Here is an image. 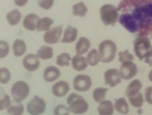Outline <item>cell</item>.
I'll return each mask as SVG.
<instances>
[{"mask_svg": "<svg viewBox=\"0 0 152 115\" xmlns=\"http://www.w3.org/2000/svg\"><path fill=\"white\" fill-rule=\"evenodd\" d=\"M128 10L119 16V22L132 33L145 36L152 30V0H123L118 11Z\"/></svg>", "mask_w": 152, "mask_h": 115, "instance_id": "obj_1", "label": "cell"}, {"mask_svg": "<svg viewBox=\"0 0 152 115\" xmlns=\"http://www.w3.org/2000/svg\"><path fill=\"white\" fill-rule=\"evenodd\" d=\"M99 50L101 61L107 63L114 60L117 48L114 42L106 40L101 43L99 46Z\"/></svg>", "mask_w": 152, "mask_h": 115, "instance_id": "obj_2", "label": "cell"}, {"mask_svg": "<svg viewBox=\"0 0 152 115\" xmlns=\"http://www.w3.org/2000/svg\"><path fill=\"white\" fill-rule=\"evenodd\" d=\"M67 103L70 111L75 114L85 113L89 108V105L83 97L72 93L67 98Z\"/></svg>", "mask_w": 152, "mask_h": 115, "instance_id": "obj_3", "label": "cell"}, {"mask_svg": "<svg viewBox=\"0 0 152 115\" xmlns=\"http://www.w3.org/2000/svg\"><path fill=\"white\" fill-rule=\"evenodd\" d=\"M102 21L106 26H114L117 21L119 13L116 7L111 4H106L100 9Z\"/></svg>", "mask_w": 152, "mask_h": 115, "instance_id": "obj_4", "label": "cell"}, {"mask_svg": "<svg viewBox=\"0 0 152 115\" xmlns=\"http://www.w3.org/2000/svg\"><path fill=\"white\" fill-rule=\"evenodd\" d=\"M151 48L150 39L147 37H139L134 42L135 53L140 61L143 60Z\"/></svg>", "mask_w": 152, "mask_h": 115, "instance_id": "obj_5", "label": "cell"}, {"mask_svg": "<svg viewBox=\"0 0 152 115\" xmlns=\"http://www.w3.org/2000/svg\"><path fill=\"white\" fill-rule=\"evenodd\" d=\"M29 86L24 81L16 82L12 87V95L15 100L19 102L25 99L29 94Z\"/></svg>", "mask_w": 152, "mask_h": 115, "instance_id": "obj_6", "label": "cell"}, {"mask_svg": "<svg viewBox=\"0 0 152 115\" xmlns=\"http://www.w3.org/2000/svg\"><path fill=\"white\" fill-rule=\"evenodd\" d=\"M46 107L44 100L38 96H35L27 104V111L31 115H39L45 112Z\"/></svg>", "mask_w": 152, "mask_h": 115, "instance_id": "obj_7", "label": "cell"}, {"mask_svg": "<svg viewBox=\"0 0 152 115\" xmlns=\"http://www.w3.org/2000/svg\"><path fill=\"white\" fill-rule=\"evenodd\" d=\"M74 88L79 92H85L89 90L92 86L91 78L86 75H79L74 80Z\"/></svg>", "mask_w": 152, "mask_h": 115, "instance_id": "obj_8", "label": "cell"}, {"mask_svg": "<svg viewBox=\"0 0 152 115\" xmlns=\"http://www.w3.org/2000/svg\"><path fill=\"white\" fill-rule=\"evenodd\" d=\"M120 72L122 78L126 80H130L137 74L138 68L132 62H126L122 63Z\"/></svg>", "mask_w": 152, "mask_h": 115, "instance_id": "obj_9", "label": "cell"}, {"mask_svg": "<svg viewBox=\"0 0 152 115\" xmlns=\"http://www.w3.org/2000/svg\"><path fill=\"white\" fill-rule=\"evenodd\" d=\"M63 28L62 26L54 27L47 31L44 36V41L49 44H54L59 42L62 35Z\"/></svg>", "mask_w": 152, "mask_h": 115, "instance_id": "obj_10", "label": "cell"}, {"mask_svg": "<svg viewBox=\"0 0 152 115\" xmlns=\"http://www.w3.org/2000/svg\"><path fill=\"white\" fill-rule=\"evenodd\" d=\"M104 76L105 83L111 87H115L121 82L122 77L117 69L108 70L104 73Z\"/></svg>", "mask_w": 152, "mask_h": 115, "instance_id": "obj_11", "label": "cell"}, {"mask_svg": "<svg viewBox=\"0 0 152 115\" xmlns=\"http://www.w3.org/2000/svg\"><path fill=\"white\" fill-rule=\"evenodd\" d=\"M37 55L34 54H28L26 56L23 61L24 68L28 71H34L38 69L40 66V62Z\"/></svg>", "mask_w": 152, "mask_h": 115, "instance_id": "obj_12", "label": "cell"}, {"mask_svg": "<svg viewBox=\"0 0 152 115\" xmlns=\"http://www.w3.org/2000/svg\"><path fill=\"white\" fill-rule=\"evenodd\" d=\"M70 89L68 83L65 81H59L55 84L52 87V92L56 96H65Z\"/></svg>", "mask_w": 152, "mask_h": 115, "instance_id": "obj_13", "label": "cell"}, {"mask_svg": "<svg viewBox=\"0 0 152 115\" xmlns=\"http://www.w3.org/2000/svg\"><path fill=\"white\" fill-rule=\"evenodd\" d=\"M60 75V71L56 67H48L44 72V78L46 82H53L59 78Z\"/></svg>", "mask_w": 152, "mask_h": 115, "instance_id": "obj_14", "label": "cell"}, {"mask_svg": "<svg viewBox=\"0 0 152 115\" xmlns=\"http://www.w3.org/2000/svg\"><path fill=\"white\" fill-rule=\"evenodd\" d=\"M39 17L35 14H30L26 16L23 20V26L27 30L35 31L37 28Z\"/></svg>", "mask_w": 152, "mask_h": 115, "instance_id": "obj_15", "label": "cell"}, {"mask_svg": "<svg viewBox=\"0 0 152 115\" xmlns=\"http://www.w3.org/2000/svg\"><path fill=\"white\" fill-rule=\"evenodd\" d=\"M78 35V30L74 27L69 26L65 29L63 38L61 42L64 43H71L76 40Z\"/></svg>", "mask_w": 152, "mask_h": 115, "instance_id": "obj_16", "label": "cell"}, {"mask_svg": "<svg viewBox=\"0 0 152 115\" xmlns=\"http://www.w3.org/2000/svg\"><path fill=\"white\" fill-rule=\"evenodd\" d=\"M72 63L73 68L77 71H83L87 67V60L83 56H75L72 59Z\"/></svg>", "mask_w": 152, "mask_h": 115, "instance_id": "obj_17", "label": "cell"}, {"mask_svg": "<svg viewBox=\"0 0 152 115\" xmlns=\"http://www.w3.org/2000/svg\"><path fill=\"white\" fill-rule=\"evenodd\" d=\"M114 111V106L111 101L106 100L100 103L98 107V112L100 115H112Z\"/></svg>", "mask_w": 152, "mask_h": 115, "instance_id": "obj_18", "label": "cell"}, {"mask_svg": "<svg viewBox=\"0 0 152 115\" xmlns=\"http://www.w3.org/2000/svg\"><path fill=\"white\" fill-rule=\"evenodd\" d=\"M90 47V42L89 40L85 37H81L76 44V52L79 55L84 54L89 50Z\"/></svg>", "mask_w": 152, "mask_h": 115, "instance_id": "obj_19", "label": "cell"}, {"mask_svg": "<svg viewBox=\"0 0 152 115\" xmlns=\"http://www.w3.org/2000/svg\"><path fill=\"white\" fill-rule=\"evenodd\" d=\"M26 45L24 41L17 39L15 41L13 45V52L16 57H20L23 55L26 51Z\"/></svg>", "mask_w": 152, "mask_h": 115, "instance_id": "obj_20", "label": "cell"}, {"mask_svg": "<svg viewBox=\"0 0 152 115\" xmlns=\"http://www.w3.org/2000/svg\"><path fill=\"white\" fill-rule=\"evenodd\" d=\"M7 112L11 115H22L24 112V106L21 102L14 99L12 102L10 107L7 110Z\"/></svg>", "mask_w": 152, "mask_h": 115, "instance_id": "obj_21", "label": "cell"}, {"mask_svg": "<svg viewBox=\"0 0 152 115\" xmlns=\"http://www.w3.org/2000/svg\"><path fill=\"white\" fill-rule=\"evenodd\" d=\"M142 88V83L138 79H135L129 84L127 91L126 95L128 97L131 96L132 95H134L135 94L139 92Z\"/></svg>", "mask_w": 152, "mask_h": 115, "instance_id": "obj_22", "label": "cell"}, {"mask_svg": "<svg viewBox=\"0 0 152 115\" xmlns=\"http://www.w3.org/2000/svg\"><path fill=\"white\" fill-rule=\"evenodd\" d=\"M116 111L122 114H127L129 112V105L124 98H119L116 100L115 104Z\"/></svg>", "mask_w": 152, "mask_h": 115, "instance_id": "obj_23", "label": "cell"}, {"mask_svg": "<svg viewBox=\"0 0 152 115\" xmlns=\"http://www.w3.org/2000/svg\"><path fill=\"white\" fill-rule=\"evenodd\" d=\"M37 55L43 60H48L52 58L53 56V49L50 47L43 46L39 49Z\"/></svg>", "mask_w": 152, "mask_h": 115, "instance_id": "obj_24", "label": "cell"}, {"mask_svg": "<svg viewBox=\"0 0 152 115\" xmlns=\"http://www.w3.org/2000/svg\"><path fill=\"white\" fill-rule=\"evenodd\" d=\"M54 23V21L49 18H43L40 19L37 24V30L39 32L47 31L50 29L51 26Z\"/></svg>", "mask_w": 152, "mask_h": 115, "instance_id": "obj_25", "label": "cell"}, {"mask_svg": "<svg viewBox=\"0 0 152 115\" xmlns=\"http://www.w3.org/2000/svg\"><path fill=\"white\" fill-rule=\"evenodd\" d=\"M6 17L8 23L11 25L14 26L17 25L20 22L22 16L18 10L15 9L7 15Z\"/></svg>", "mask_w": 152, "mask_h": 115, "instance_id": "obj_26", "label": "cell"}, {"mask_svg": "<svg viewBox=\"0 0 152 115\" xmlns=\"http://www.w3.org/2000/svg\"><path fill=\"white\" fill-rule=\"evenodd\" d=\"M73 14L75 16H79L84 17L87 13L88 9L83 2H80L73 6Z\"/></svg>", "mask_w": 152, "mask_h": 115, "instance_id": "obj_27", "label": "cell"}, {"mask_svg": "<svg viewBox=\"0 0 152 115\" xmlns=\"http://www.w3.org/2000/svg\"><path fill=\"white\" fill-rule=\"evenodd\" d=\"M132 105L135 108H139L142 106L144 103V99L142 94L140 92L135 94L128 97Z\"/></svg>", "mask_w": 152, "mask_h": 115, "instance_id": "obj_28", "label": "cell"}, {"mask_svg": "<svg viewBox=\"0 0 152 115\" xmlns=\"http://www.w3.org/2000/svg\"><path fill=\"white\" fill-rule=\"evenodd\" d=\"M87 62L92 66H95L99 63L100 61V55L96 49H92L87 55Z\"/></svg>", "mask_w": 152, "mask_h": 115, "instance_id": "obj_29", "label": "cell"}, {"mask_svg": "<svg viewBox=\"0 0 152 115\" xmlns=\"http://www.w3.org/2000/svg\"><path fill=\"white\" fill-rule=\"evenodd\" d=\"M108 90V89L103 88H99L95 89L93 94L94 99L95 102L100 103L104 101V100L105 99L106 94Z\"/></svg>", "mask_w": 152, "mask_h": 115, "instance_id": "obj_30", "label": "cell"}, {"mask_svg": "<svg viewBox=\"0 0 152 115\" xmlns=\"http://www.w3.org/2000/svg\"><path fill=\"white\" fill-rule=\"evenodd\" d=\"M70 55L68 53H62L59 55L57 59V64L61 67L69 66L70 61L71 60Z\"/></svg>", "mask_w": 152, "mask_h": 115, "instance_id": "obj_31", "label": "cell"}, {"mask_svg": "<svg viewBox=\"0 0 152 115\" xmlns=\"http://www.w3.org/2000/svg\"><path fill=\"white\" fill-rule=\"evenodd\" d=\"M119 55V61L121 63L128 61H132L134 60V56L132 54L127 50L124 52H121L118 54Z\"/></svg>", "mask_w": 152, "mask_h": 115, "instance_id": "obj_32", "label": "cell"}, {"mask_svg": "<svg viewBox=\"0 0 152 115\" xmlns=\"http://www.w3.org/2000/svg\"><path fill=\"white\" fill-rule=\"evenodd\" d=\"M0 74V81L1 83L5 84L9 82L11 79V73L7 68H1Z\"/></svg>", "mask_w": 152, "mask_h": 115, "instance_id": "obj_33", "label": "cell"}, {"mask_svg": "<svg viewBox=\"0 0 152 115\" xmlns=\"http://www.w3.org/2000/svg\"><path fill=\"white\" fill-rule=\"evenodd\" d=\"M11 102L10 98L8 95L6 94L1 95L0 99V110H3L4 109H6L11 105Z\"/></svg>", "mask_w": 152, "mask_h": 115, "instance_id": "obj_34", "label": "cell"}, {"mask_svg": "<svg viewBox=\"0 0 152 115\" xmlns=\"http://www.w3.org/2000/svg\"><path fill=\"white\" fill-rule=\"evenodd\" d=\"M9 52V46L5 41H1L0 42V56L3 58L8 55Z\"/></svg>", "mask_w": 152, "mask_h": 115, "instance_id": "obj_35", "label": "cell"}, {"mask_svg": "<svg viewBox=\"0 0 152 115\" xmlns=\"http://www.w3.org/2000/svg\"><path fill=\"white\" fill-rule=\"evenodd\" d=\"M69 109L63 105H58L55 109V114L57 115H68Z\"/></svg>", "mask_w": 152, "mask_h": 115, "instance_id": "obj_36", "label": "cell"}, {"mask_svg": "<svg viewBox=\"0 0 152 115\" xmlns=\"http://www.w3.org/2000/svg\"><path fill=\"white\" fill-rule=\"evenodd\" d=\"M54 0H39L38 3L40 7L44 9L48 10L52 7Z\"/></svg>", "mask_w": 152, "mask_h": 115, "instance_id": "obj_37", "label": "cell"}, {"mask_svg": "<svg viewBox=\"0 0 152 115\" xmlns=\"http://www.w3.org/2000/svg\"><path fill=\"white\" fill-rule=\"evenodd\" d=\"M146 100L149 104L152 105V86H150L146 89L145 92Z\"/></svg>", "mask_w": 152, "mask_h": 115, "instance_id": "obj_38", "label": "cell"}, {"mask_svg": "<svg viewBox=\"0 0 152 115\" xmlns=\"http://www.w3.org/2000/svg\"><path fill=\"white\" fill-rule=\"evenodd\" d=\"M145 62L148 64L149 66L151 67L152 66V48L150 50L147 54H146L144 58Z\"/></svg>", "mask_w": 152, "mask_h": 115, "instance_id": "obj_39", "label": "cell"}, {"mask_svg": "<svg viewBox=\"0 0 152 115\" xmlns=\"http://www.w3.org/2000/svg\"><path fill=\"white\" fill-rule=\"evenodd\" d=\"M28 0H14L15 3L17 6L23 7L27 3Z\"/></svg>", "mask_w": 152, "mask_h": 115, "instance_id": "obj_40", "label": "cell"}, {"mask_svg": "<svg viewBox=\"0 0 152 115\" xmlns=\"http://www.w3.org/2000/svg\"><path fill=\"white\" fill-rule=\"evenodd\" d=\"M149 79L151 82H152V70L149 73Z\"/></svg>", "mask_w": 152, "mask_h": 115, "instance_id": "obj_41", "label": "cell"}, {"mask_svg": "<svg viewBox=\"0 0 152 115\" xmlns=\"http://www.w3.org/2000/svg\"><path fill=\"white\" fill-rule=\"evenodd\" d=\"M150 35L151 38L152 39V30H151V31L150 33Z\"/></svg>", "mask_w": 152, "mask_h": 115, "instance_id": "obj_42", "label": "cell"}]
</instances>
